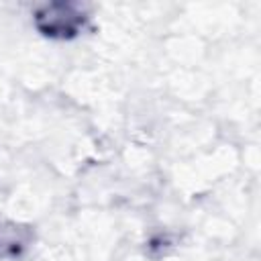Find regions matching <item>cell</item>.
Listing matches in <instances>:
<instances>
[{"label": "cell", "mask_w": 261, "mask_h": 261, "mask_svg": "<svg viewBox=\"0 0 261 261\" xmlns=\"http://www.w3.org/2000/svg\"><path fill=\"white\" fill-rule=\"evenodd\" d=\"M37 20H39L41 31H45L47 35L65 37L69 33H75L84 24V14L73 12L71 6L53 4V6H47L45 12L37 16Z\"/></svg>", "instance_id": "1"}, {"label": "cell", "mask_w": 261, "mask_h": 261, "mask_svg": "<svg viewBox=\"0 0 261 261\" xmlns=\"http://www.w3.org/2000/svg\"><path fill=\"white\" fill-rule=\"evenodd\" d=\"M24 245H27L24 230L14 226V224H6L0 220V257L18 255Z\"/></svg>", "instance_id": "2"}]
</instances>
